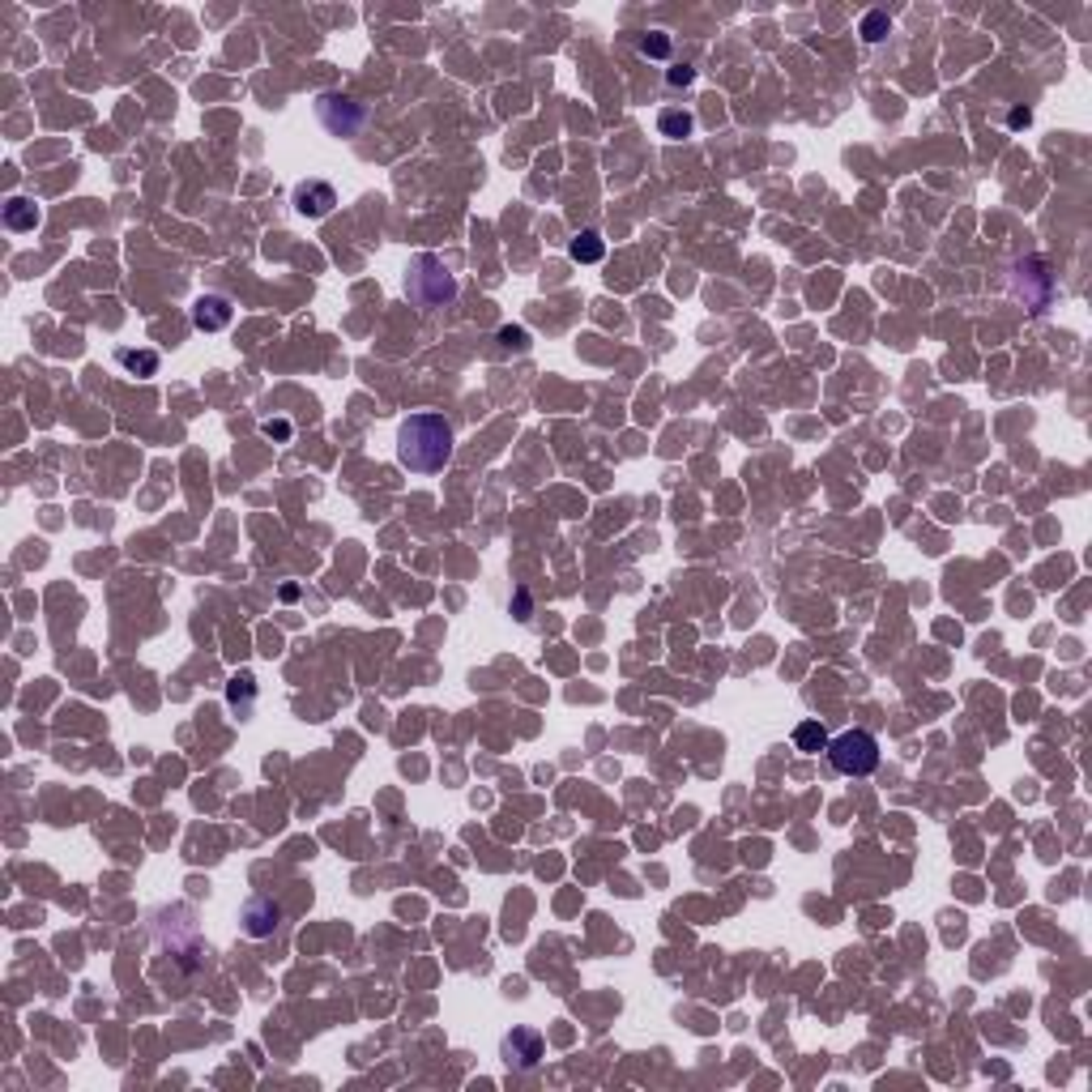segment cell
<instances>
[{"instance_id":"cell-1","label":"cell","mask_w":1092,"mask_h":1092,"mask_svg":"<svg viewBox=\"0 0 1092 1092\" xmlns=\"http://www.w3.org/2000/svg\"><path fill=\"white\" fill-rule=\"evenodd\" d=\"M397 461L414 474H436L452 461V422L436 410H419L397 427Z\"/></svg>"},{"instance_id":"cell-2","label":"cell","mask_w":1092,"mask_h":1092,"mask_svg":"<svg viewBox=\"0 0 1092 1092\" xmlns=\"http://www.w3.org/2000/svg\"><path fill=\"white\" fill-rule=\"evenodd\" d=\"M406 295H410L422 311H436V308H449L452 299H457V282H452V274L444 269L440 256L422 253L419 260L410 265V274H406Z\"/></svg>"},{"instance_id":"cell-3","label":"cell","mask_w":1092,"mask_h":1092,"mask_svg":"<svg viewBox=\"0 0 1092 1092\" xmlns=\"http://www.w3.org/2000/svg\"><path fill=\"white\" fill-rule=\"evenodd\" d=\"M828 759L840 777H867L879 768V743L867 729H845L837 738H828Z\"/></svg>"},{"instance_id":"cell-4","label":"cell","mask_w":1092,"mask_h":1092,"mask_svg":"<svg viewBox=\"0 0 1092 1092\" xmlns=\"http://www.w3.org/2000/svg\"><path fill=\"white\" fill-rule=\"evenodd\" d=\"M316 115L325 120V128L337 133V137H355V133L367 124V107L359 103V99H350V94H320Z\"/></svg>"},{"instance_id":"cell-5","label":"cell","mask_w":1092,"mask_h":1092,"mask_svg":"<svg viewBox=\"0 0 1092 1092\" xmlns=\"http://www.w3.org/2000/svg\"><path fill=\"white\" fill-rule=\"evenodd\" d=\"M542 1054H546V1045H542V1033H533V1029H512L500 1041V1059L508 1071H533L542 1063Z\"/></svg>"},{"instance_id":"cell-6","label":"cell","mask_w":1092,"mask_h":1092,"mask_svg":"<svg viewBox=\"0 0 1092 1092\" xmlns=\"http://www.w3.org/2000/svg\"><path fill=\"white\" fill-rule=\"evenodd\" d=\"M231 316H235V308H231L226 295H201V299L193 304V329H201V333H218V329L231 325Z\"/></svg>"},{"instance_id":"cell-7","label":"cell","mask_w":1092,"mask_h":1092,"mask_svg":"<svg viewBox=\"0 0 1092 1092\" xmlns=\"http://www.w3.org/2000/svg\"><path fill=\"white\" fill-rule=\"evenodd\" d=\"M333 205H337V193H333V184H325V180H308V184L295 188V209L304 218H325Z\"/></svg>"},{"instance_id":"cell-8","label":"cell","mask_w":1092,"mask_h":1092,"mask_svg":"<svg viewBox=\"0 0 1092 1092\" xmlns=\"http://www.w3.org/2000/svg\"><path fill=\"white\" fill-rule=\"evenodd\" d=\"M278 918H282V909L265 897H253L248 905H244V922H248V934H253V939H265V934L278 926Z\"/></svg>"},{"instance_id":"cell-9","label":"cell","mask_w":1092,"mask_h":1092,"mask_svg":"<svg viewBox=\"0 0 1092 1092\" xmlns=\"http://www.w3.org/2000/svg\"><path fill=\"white\" fill-rule=\"evenodd\" d=\"M4 226H9V231H34V226H39V209H34V201H26V196H13V201L4 205Z\"/></svg>"},{"instance_id":"cell-10","label":"cell","mask_w":1092,"mask_h":1092,"mask_svg":"<svg viewBox=\"0 0 1092 1092\" xmlns=\"http://www.w3.org/2000/svg\"><path fill=\"white\" fill-rule=\"evenodd\" d=\"M606 256V239L597 235V231H581L576 239H572V260H581V265H597Z\"/></svg>"},{"instance_id":"cell-11","label":"cell","mask_w":1092,"mask_h":1092,"mask_svg":"<svg viewBox=\"0 0 1092 1092\" xmlns=\"http://www.w3.org/2000/svg\"><path fill=\"white\" fill-rule=\"evenodd\" d=\"M794 747H798V751H807V756L828 751V729L819 726V722H803V726L794 729Z\"/></svg>"},{"instance_id":"cell-12","label":"cell","mask_w":1092,"mask_h":1092,"mask_svg":"<svg viewBox=\"0 0 1092 1092\" xmlns=\"http://www.w3.org/2000/svg\"><path fill=\"white\" fill-rule=\"evenodd\" d=\"M657 128H662V137H692V128H696V115L692 112H678V107H666V112L657 115Z\"/></svg>"},{"instance_id":"cell-13","label":"cell","mask_w":1092,"mask_h":1092,"mask_svg":"<svg viewBox=\"0 0 1092 1092\" xmlns=\"http://www.w3.org/2000/svg\"><path fill=\"white\" fill-rule=\"evenodd\" d=\"M115 359L128 367L133 376H154V371H158V355H154V350H120Z\"/></svg>"},{"instance_id":"cell-14","label":"cell","mask_w":1092,"mask_h":1092,"mask_svg":"<svg viewBox=\"0 0 1092 1092\" xmlns=\"http://www.w3.org/2000/svg\"><path fill=\"white\" fill-rule=\"evenodd\" d=\"M641 56L666 60V56H671V34H666V30H649V34L641 39Z\"/></svg>"},{"instance_id":"cell-15","label":"cell","mask_w":1092,"mask_h":1092,"mask_svg":"<svg viewBox=\"0 0 1092 1092\" xmlns=\"http://www.w3.org/2000/svg\"><path fill=\"white\" fill-rule=\"evenodd\" d=\"M888 30H892L888 13H867V18H862V39H867V43H879V39H888Z\"/></svg>"},{"instance_id":"cell-16","label":"cell","mask_w":1092,"mask_h":1092,"mask_svg":"<svg viewBox=\"0 0 1092 1092\" xmlns=\"http://www.w3.org/2000/svg\"><path fill=\"white\" fill-rule=\"evenodd\" d=\"M260 436H269V440H278V444H286L290 436H295V427L286 419H269V422H260Z\"/></svg>"},{"instance_id":"cell-17","label":"cell","mask_w":1092,"mask_h":1092,"mask_svg":"<svg viewBox=\"0 0 1092 1092\" xmlns=\"http://www.w3.org/2000/svg\"><path fill=\"white\" fill-rule=\"evenodd\" d=\"M500 341H504L508 350H525V346H530V333L517 329V325H504V329H500Z\"/></svg>"},{"instance_id":"cell-18","label":"cell","mask_w":1092,"mask_h":1092,"mask_svg":"<svg viewBox=\"0 0 1092 1092\" xmlns=\"http://www.w3.org/2000/svg\"><path fill=\"white\" fill-rule=\"evenodd\" d=\"M666 82H671L674 90H678V85H692L696 82V69H692V64H674L671 73H666Z\"/></svg>"}]
</instances>
